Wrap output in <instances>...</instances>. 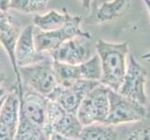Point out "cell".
I'll return each mask as SVG.
<instances>
[{
  "instance_id": "cell-14",
  "label": "cell",
  "mask_w": 150,
  "mask_h": 140,
  "mask_svg": "<svg viewBox=\"0 0 150 140\" xmlns=\"http://www.w3.org/2000/svg\"><path fill=\"white\" fill-rule=\"evenodd\" d=\"M83 125L76 114L65 111L51 128V133H58L67 137L77 140Z\"/></svg>"
},
{
  "instance_id": "cell-18",
  "label": "cell",
  "mask_w": 150,
  "mask_h": 140,
  "mask_svg": "<svg viewBox=\"0 0 150 140\" xmlns=\"http://www.w3.org/2000/svg\"><path fill=\"white\" fill-rule=\"evenodd\" d=\"M52 68L58 84L64 87L74 84L76 81L80 80L79 66L59 63L52 61Z\"/></svg>"
},
{
  "instance_id": "cell-19",
  "label": "cell",
  "mask_w": 150,
  "mask_h": 140,
  "mask_svg": "<svg viewBox=\"0 0 150 140\" xmlns=\"http://www.w3.org/2000/svg\"><path fill=\"white\" fill-rule=\"evenodd\" d=\"M77 66H79L80 80L100 82L102 77V66L100 58L97 53L92 57H90L84 63L77 65Z\"/></svg>"
},
{
  "instance_id": "cell-25",
  "label": "cell",
  "mask_w": 150,
  "mask_h": 140,
  "mask_svg": "<svg viewBox=\"0 0 150 140\" xmlns=\"http://www.w3.org/2000/svg\"><path fill=\"white\" fill-rule=\"evenodd\" d=\"M7 95H8L7 90L4 89V88H2V87H0V102L6 98Z\"/></svg>"
},
{
  "instance_id": "cell-12",
  "label": "cell",
  "mask_w": 150,
  "mask_h": 140,
  "mask_svg": "<svg viewBox=\"0 0 150 140\" xmlns=\"http://www.w3.org/2000/svg\"><path fill=\"white\" fill-rule=\"evenodd\" d=\"M48 102L49 99L46 96L32 90H27L23 92V95L20 100V112L32 122L45 127Z\"/></svg>"
},
{
  "instance_id": "cell-6",
  "label": "cell",
  "mask_w": 150,
  "mask_h": 140,
  "mask_svg": "<svg viewBox=\"0 0 150 140\" xmlns=\"http://www.w3.org/2000/svg\"><path fill=\"white\" fill-rule=\"evenodd\" d=\"M146 69L139 64V62L134 58L133 55L129 54L126 74L117 92L129 99L146 106L148 102L146 92Z\"/></svg>"
},
{
  "instance_id": "cell-11",
  "label": "cell",
  "mask_w": 150,
  "mask_h": 140,
  "mask_svg": "<svg viewBox=\"0 0 150 140\" xmlns=\"http://www.w3.org/2000/svg\"><path fill=\"white\" fill-rule=\"evenodd\" d=\"M35 25L25 26L18 38L15 47V60L18 68L40 63L45 59V55L37 50L34 39Z\"/></svg>"
},
{
  "instance_id": "cell-28",
  "label": "cell",
  "mask_w": 150,
  "mask_h": 140,
  "mask_svg": "<svg viewBox=\"0 0 150 140\" xmlns=\"http://www.w3.org/2000/svg\"><path fill=\"white\" fill-rule=\"evenodd\" d=\"M144 1L146 5V8L148 9V12H149V15H150V0H144Z\"/></svg>"
},
{
  "instance_id": "cell-9",
  "label": "cell",
  "mask_w": 150,
  "mask_h": 140,
  "mask_svg": "<svg viewBox=\"0 0 150 140\" xmlns=\"http://www.w3.org/2000/svg\"><path fill=\"white\" fill-rule=\"evenodd\" d=\"M20 98L17 88L8 92L0 109V140H14L19 122Z\"/></svg>"
},
{
  "instance_id": "cell-22",
  "label": "cell",
  "mask_w": 150,
  "mask_h": 140,
  "mask_svg": "<svg viewBox=\"0 0 150 140\" xmlns=\"http://www.w3.org/2000/svg\"><path fill=\"white\" fill-rule=\"evenodd\" d=\"M49 140H76V139L67 137V136H63V134H58V133H51Z\"/></svg>"
},
{
  "instance_id": "cell-7",
  "label": "cell",
  "mask_w": 150,
  "mask_h": 140,
  "mask_svg": "<svg viewBox=\"0 0 150 140\" xmlns=\"http://www.w3.org/2000/svg\"><path fill=\"white\" fill-rule=\"evenodd\" d=\"M99 83V81L80 80L67 87L58 84L47 98L49 100L57 102L65 111L76 115L85 96Z\"/></svg>"
},
{
  "instance_id": "cell-26",
  "label": "cell",
  "mask_w": 150,
  "mask_h": 140,
  "mask_svg": "<svg viewBox=\"0 0 150 140\" xmlns=\"http://www.w3.org/2000/svg\"><path fill=\"white\" fill-rule=\"evenodd\" d=\"M4 80H5V75H4V72L2 71V69H1V68H0V87L2 86Z\"/></svg>"
},
{
  "instance_id": "cell-16",
  "label": "cell",
  "mask_w": 150,
  "mask_h": 140,
  "mask_svg": "<svg viewBox=\"0 0 150 140\" xmlns=\"http://www.w3.org/2000/svg\"><path fill=\"white\" fill-rule=\"evenodd\" d=\"M132 0H113L103 3L96 12V17L101 23L109 22L123 16L131 8Z\"/></svg>"
},
{
  "instance_id": "cell-23",
  "label": "cell",
  "mask_w": 150,
  "mask_h": 140,
  "mask_svg": "<svg viewBox=\"0 0 150 140\" xmlns=\"http://www.w3.org/2000/svg\"><path fill=\"white\" fill-rule=\"evenodd\" d=\"M10 0H0V11H7L9 9Z\"/></svg>"
},
{
  "instance_id": "cell-3",
  "label": "cell",
  "mask_w": 150,
  "mask_h": 140,
  "mask_svg": "<svg viewBox=\"0 0 150 140\" xmlns=\"http://www.w3.org/2000/svg\"><path fill=\"white\" fill-rule=\"evenodd\" d=\"M108 92L109 88L99 83L85 96L76 112L82 125L106 122L109 112Z\"/></svg>"
},
{
  "instance_id": "cell-20",
  "label": "cell",
  "mask_w": 150,
  "mask_h": 140,
  "mask_svg": "<svg viewBox=\"0 0 150 140\" xmlns=\"http://www.w3.org/2000/svg\"><path fill=\"white\" fill-rule=\"evenodd\" d=\"M49 0H10L9 9L23 13H38L45 10Z\"/></svg>"
},
{
  "instance_id": "cell-2",
  "label": "cell",
  "mask_w": 150,
  "mask_h": 140,
  "mask_svg": "<svg viewBox=\"0 0 150 140\" xmlns=\"http://www.w3.org/2000/svg\"><path fill=\"white\" fill-rule=\"evenodd\" d=\"M81 22L82 17L69 15L68 20L63 27L49 31V32L38 30L37 32L34 33V39L37 50L40 53H50L64 43L65 41L76 37L91 39V33L81 29Z\"/></svg>"
},
{
  "instance_id": "cell-27",
  "label": "cell",
  "mask_w": 150,
  "mask_h": 140,
  "mask_svg": "<svg viewBox=\"0 0 150 140\" xmlns=\"http://www.w3.org/2000/svg\"><path fill=\"white\" fill-rule=\"evenodd\" d=\"M142 59H144V60L150 59V51H148V53L143 54V55H142Z\"/></svg>"
},
{
  "instance_id": "cell-24",
  "label": "cell",
  "mask_w": 150,
  "mask_h": 140,
  "mask_svg": "<svg viewBox=\"0 0 150 140\" xmlns=\"http://www.w3.org/2000/svg\"><path fill=\"white\" fill-rule=\"evenodd\" d=\"M82 3V6L86 9H90L91 8V4L92 2V0H80Z\"/></svg>"
},
{
  "instance_id": "cell-21",
  "label": "cell",
  "mask_w": 150,
  "mask_h": 140,
  "mask_svg": "<svg viewBox=\"0 0 150 140\" xmlns=\"http://www.w3.org/2000/svg\"><path fill=\"white\" fill-rule=\"evenodd\" d=\"M126 140H150V126H144L132 131Z\"/></svg>"
},
{
  "instance_id": "cell-10",
  "label": "cell",
  "mask_w": 150,
  "mask_h": 140,
  "mask_svg": "<svg viewBox=\"0 0 150 140\" xmlns=\"http://www.w3.org/2000/svg\"><path fill=\"white\" fill-rule=\"evenodd\" d=\"M84 38L76 37L65 41L54 50L50 51L51 60L59 63L77 65L90 58V48Z\"/></svg>"
},
{
  "instance_id": "cell-17",
  "label": "cell",
  "mask_w": 150,
  "mask_h": 140,
  "mask_svg": "<svg viewBox=\"0 0 150 140\" xmlns=\"http://www.w3.org/2000/svg\"><path fill=\"white\" fill-rule=\"evenodd\" d=\"M64 10V13L58 12L56 10H50L44 15H35L34 25L44 32H49L63 27L70 15L65 9Z\"/></svg>"
},
{
  "instance_id": "cell-29",
  "label": "cell",
  "mask_w": 150,
  "mask_h": 140,
  "mask_svg": "<svg viewBox=\"0 0 150 140\" xmlns=\"http://www.w3.org/2000/svg\"><path fill=\"white\" fill-rule=\"evenodd\" d=\"M147 88H148V95H147V100H149V101H150V80H149V81H148Z\"/></svg>"
},
{
  "instance_id": "cell-1",
  "label": "cell",
  "mask_w": 150,
  "mask_h": 140,
  "mask_svg": "<svg viewBox=\"0 0 150 140\" xmlns=\"http://www.w3.org/2000/svg\"><path fill=\"white\" fill-rule=\"evenodd\" d=\"M96 50L102 66L100 83L117 92L127 70L129 57L128 42L115 43L98 39Z\"/></svg>"
},
{
  "instance_id": "cell-5",
  "label": "cell",
  "mask_w": 150,
  "mask_h": 140,
  "mask_svg": "<svg viewBox=\"0 0 150 140\" xmlns=\"http://www.w3.org/2000/svg\"><path fill=\"white\" fill-rule=\"evenodd\" d=\"M19 71L23 86L46 97L58 85L51 59L45 58L35 65L20 67Z\"/></svg>"
},
{
  "instance_id": "cell-15",
  "label": "cell",
  "mask_w": 150,
  "mask_h": 140,
  "mask_svg": "<svg viewBox=\"0 0 150 140\" xmlns=\"http://www.w3.org/2000/svg\"><path fill=\"white\" fill-rule=\"evenodd\" d=\"M77 140H118V134L115 126L94 123L83 126Z\"/></svg>"
},
{
  "instance_id": "cell-13",
  "label": "cell",
  "mask_w": 150,
  "mask_h": 140,
  "mask_svg": "<svg viewBox=\"0 0 150 140\" xmlns=\"http://www.w3.org/2000/svg\"><path fill=\"white\" fill-rule=\"evenodd\" d=\"M50 134L43 126L32 122L19 112V122L14 140H49Z\"/></svg>"
},
{
  "instance_id": "cell-30",
  "label": "cell",
  "mask_w": 150,
  "mask_h": 140,
  "mask_svg": "<svg viewBox=\"0 0 150 140\" xmlns=\"http://www.w3.org/2000/svg\"><path fill=\"white\" fill-rule=\"evenodd\" d=\"M5 100V99H4ZM4 100H2L1 102H0V109H1V107H2V105H3V102H4Z\"/></svg>"
},
{
  "instance_id": "cell-8",
  "label": "cell",
  "mask_w": 150,
  "mask_h": 140,
  "mask_svg": "<svg viewBox=\"0 0 150 140\" xmlns=\"http://www.w3.org/2000/svg\"><path fill=\"white\" fill-rule=\"evenodd\" d=\"M21 26L11 15L7 11H0V44L6 50L17 80V90L20 100L23 95V85L20 71L15 60V47L21 34Z\"/></svg>"
},
{
  "instance_id": "cell-4",
  "label": "cell",
  "mask_w": 150,
  "mask_h": 140,
  "mask_svg": "<svg viewBox=\"0 0 150 140\" xmlns=\"http://www.w3.org/2000/svg\"><path fill=\"white\" fill-rule=\"evenodd\" d=\"M109 112L106 124L112 126L136 122L146 116V108L135 101L121 95L117 92L109 89Z\"/></svg>"
}]
</instances>
